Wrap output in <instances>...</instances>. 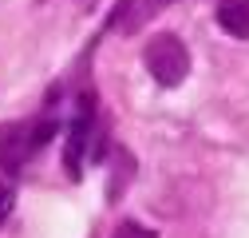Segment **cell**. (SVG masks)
Here are the masks:
<instances>
[{"mask_svg":"<svg viewBox=\"0 0 249 238\" xmlns=\"http://www.w3.org/2000/svg\"><path fill=\"white\" fill-rule=\"evenodd\" d=\"M91 143H95V96L83 92L79 96V107H75V119H71V127H68V147H64L68 178H79L83 175V163L91 159Z\"/></svg>","mask_w":249,"mask_h":238,"instance_id":"cell-2","label":"cell"},{"mask_svg":"<svg viewBox=\"0 0 249 238\" xmlns=\"http://www.w3.org/2000/svg\"><path fill=\"white\" fill-rule=\"evenodd\" d=\"M135 175V155L127 151V147H119L115 159H111V178H107V202H119L123 198V187L131 183Z\"/></svg>","mask_w":249,"mask_h":238,"instance_id":"cell-6","label":"cell"},{"mask_svg":"<svg viewBox=\"0 0 249 238\" xmlns=\"http://www.w3.org/2000/svg\"><path fill=\"white\" fill-rule=\"evenodd\" d=\"M111 238H159L150 226H142V222H135V218H123L115 230H111Z\"/></svg>","mask_w":249,"mask_h":238,"instance_id":"cell-7","label":"cell"},{"mask_svg":"<svg viewBox=\"0 0 249 238\" xmlns=\"http://www.w3.org/2000/svg\"><path fill=\"white\" fill-rule=\"evenodd\" d=\"M166 4H174V0H119L115 12H111V28H119V32H139V28L146 20H154Z\"/></svg>","mask_w":249,"mask_h":238,"instance_id":"cell-4","label":"cell"},{"mask_svg":"<svg viewBox=\"0 0 249 238\" xmlns=\"http://www.w3.org/2000/svg\"><path fill=\"white\" fill-rule=\"evenodd\" d=\"M8 211H12V187L4 183V178H0V222L8 218Z\"/></svg>","mask_w":249,"mask_h":238,"instance_id":"cell-8","label":"cell"},{"mask_svg":"<svg viewBox=\"0 0 249 238\" xmlns=\"http://www.w3.org/2000/svg\"><path fill=\"white\" fill-rule=\"evenodd\" d=\"M36 155V143H32V127L24 123H4L0 127V171L8 178L24 171V163Z\"/></svg>","mask_w":249,"mask_h":238,"instance_id":"cell-3","label":"cell"},{"mask_svg":"<svg viewBox=\"0 0 249 238\" xmlns=\"http://www.w3.org/2000/svg\"><path fill=\"white\" fill-rule=\"evenodd\" d=\"M217 24L233 40H249V0H217Z\"/></svg>","mask_w":249,"mask_h":238,"instance_id":"cell-5","label":"cell"},{"mask_svg":"<svg viewBox=\"0 0 249 238\" xmlns=\"http://www.w3.org/2000/svg\"><path fill=\"white\" fill-rule=\"evenodd\" d=\"M142 64H146V72L154 76V83L178 87L186 76H190V52H186V44H182L174 32H159V36L146 40Z\"/></svg>","mask_w":249,"mask_h":238,"instance_id":"cell-1","label":"cell"}]
</instances>
